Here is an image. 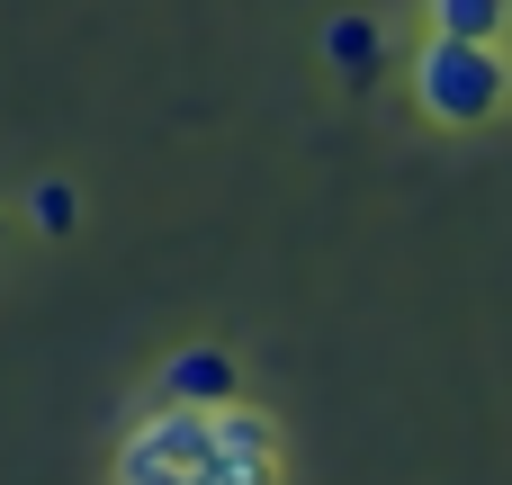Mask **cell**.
Returning a JSON list of instances; mask_svg holds the SVG:
<instances>
[{
	"label": "cell",
	"mask_w": 512,
	"mask_h": 485,
	"mask_svg": "<svg viewBox=\"0 0 512 485\" xmlns=\"http://www.w3.org/2000/svg\"><path fill=\"white\" fill-rule=\"evenodd\" d=\"M270 423L261 414H198V405H171V414H153L135 441H126V459H117V477L126 485H270Z\"/></svg>",
	"instance_id": "1"
},
{
	"label": "cell",
	"mask_w": 512,
	"mask_h": 485,
	"mask_svg": "<svg viewBox=\"0 0 512 485\" xmlns=\"http://www.w3.org/2000/svg\"><path fill=\"white\" fill-rule=\"evenodd\" d=\"M495 99H504V63H495L486 36H432V45H423V108H432V117L477 126Z\"/></svg>",
	"instance_id": "2"
},
{
	"label": "cell",
	"mask_w": 512,
	"mask_h": 485,
	"mask_svg": "<svg viewBox=\"0 0 512 485\" xmlns=\"http://www.w3.org/2000/svg\"><path fill=\"white\" fill-rule=\"evenodd\" d=\"M495 9H504V0H432L441 36H495Z\"/></svg>",
	"instance_id": "3"
}]
</instances>
